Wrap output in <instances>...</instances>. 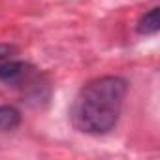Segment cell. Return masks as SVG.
Segmentation results:
<instances>
[{"label": "cell", "instance_id": "cell-3", "mask_svg": "<svg viewBox=\"0 0 160 160\" xmlns=\"http://www.w3.org/2000/svg\"><path fill=\"white\" fill-rule=\"evenodd\" d=\"M21 124V111L13 106H0V132L15 130Z\"/></svg>", "mask_w": 160, "mask_h": 160}, {"label": "cell", "instance_id": "cell-2", "mask_svg": "<svg viewBox=\"0 0 160 160\" xmlns=\"http://www.w3.org/2000/svg\"><path fill=\"white\" fill-rule=\"evenodd\" d=\"M30 73H32V68L27 62H19V60L0 62V81L6 85H17Z\"/></svg>", "mask_w": 160, "mask_h": 160}, {"label": "cell", "instance_id": "cell-5", "mask_svg": "<svg viewBox=\"0 0 160 160\" xmlns=\"http://www.w3.org/2000/svg\"><path fill=\"white\" fill-rule=\"evenodd\" d=\"M13 49L10 47V45H2V43H0V60H2V58H6L10 53H12Z\"/></svg>", "mask_w": 160, "mask_h": 160}, {"label": "cell", "instance_id": "cell-4", "mask_svg": "<svg viewBox=\"0 0 160 160\" xmlns=\"http://www.w3.org/2000/svg\"><path fill=\"white\" fill-rule=\"evenodd\" d=\"M160 28V8L154 6L151 8L138 23V32L143 34V36H149V34H156Z\"/></svg>", "mask_w": 160, "mask_h": 160}, {"label": "cell", "instance_id": "cell-1", "mask_svg": "<svg viewBox=\"0 0 160 160\" xmlns=\"http://www.w3.org/2000/svg\"><path fill=\"white\" fill-rule=\"evenodd\" d=\"M126 91V81L117 75L96 77L83 85L70 111L73 126L92 136L111 132L119 122Z\"/></svg>", "mask_w": 160, "mask_h": 160}]
</instances>
